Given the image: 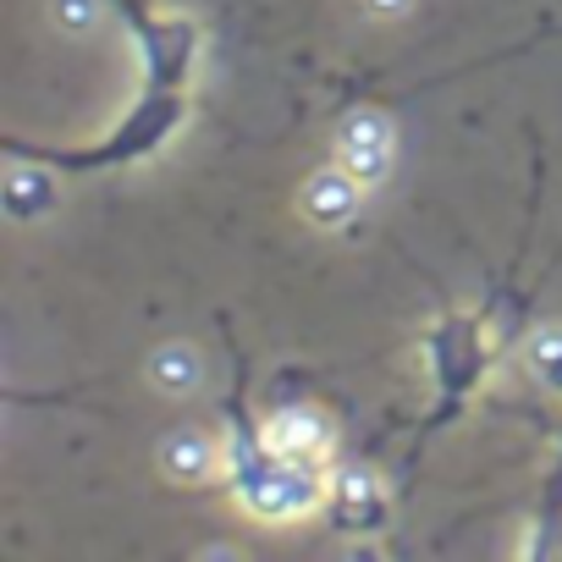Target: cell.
<instances>
[{
  "label": "cell",
  "mask_w": 562,
  "mask_h": 562,
  "mask_svg": "<svg viewBox=\"0 0 562 562\" xmlns=\"http://www.w3.org/2000/svg\"><path fill=\"white\" fill-rule=\"evenodd\" d=\"M265 441L288 458H326L331 452V430L315 408H276L265 419Z\"/></svg>",
  "instance_id": "52a82bcc"
},
{
  "label": "cell",
  "mask_w": 562,
  "mask_h": 562,
  "mask_svg": "<svg viewBox=\"0 0 562 562\" xmlns=\"http://www.w3.org/2000/svg\"><path fill=\"white\" fill-rule=\"evenodd\" d=\"M485 364H491V353H485V326H480V321H469V315H447V321L430 331L436 392H447L441 408H436V419H447V414L474 392V381H480ZM436 419H430V425H436Z\"/></svg>",
  "instance_id": "277c9868"
},
{
  "label": "cell",
  "mask_w": 562,
  "mask_h": 562,
  "mask_svg": "<svg viewBox=\"0 0 562 562\" xmlns=\"http://www.w3.org/2000/svg\"><path fill=\"white\" fill-rule=\"evenodd\" d=\"M188 116V100L182 89H149L94 149H23V144H7L12 155H29L40 166H61V171H111V166H133V160H149Z\"/></svg>",
  "instance_id": "7a4b0ae2"
},
{
  "label": "cell",
  "mask_w": 562,
  "mask_h": 562,
  "mask_svg": "<svg viewBox=\"0 0 562 562\" xmlns=\"http://www.w3.org/2000/svg\"><path fill=\"white\" fill-rule=\"evenodd\" d=\"M56 23L67 29V34H78V29H89L94 18H100V0H56Z\"/></svg>",
  "instance_id": "5bb4252c"
},
{
  "label": "cell",
  "mask_w": 562,
  "mask_h": 562,
  "mask_svg": "<svg viewBox=\"0 0 562 562\" xmlns=\"http://www.w3.org/2000/svg\"><path fill=\"white\" fill-rule=\"evenodd\" d=\"M199 375H204V364H199V353H193L188 342H166V348H155V359H149V381H155V392L188 397V392L199 386Z\"/></svg>",
  "instance_id": "9c48e42d"
},
{
  "label": "cell",
  "mask_w": 562,
  "mask_h": 562,
  "mask_svg": "<svg viewBox=\"0 0 562 562\" xmlns=\"http://www.w3.org/2000/svg\"><path fill=\"white\" fill-rule=\"evenodd\" d=\"M226 480H232L237 502L254 518H270V524L304 518V513H315V507L331 502V480L321 474V458H288V452H276L254 430H237L232 436V447H226Z\"/></svg>",
  "instance_id": "6da1fadb"
},
{
  "label": "cell",
  "mask_w": 562,
  "mask_h": 562,
  "mask_svg": "<svg viewBox=\"0 0 562 562\" xmlns=\"http://www.w3.org/2000/svg\"><path fill=\"white\" fill-rule=\"evenodd\" d=\"M160 469H166L177 485H204V480H215V469H221V447H215L204 430H177V436H166V447H160Z\"/></svg>",
  "instance_id": "ba28073f"
},
{
  "label": "cell",
  "mask_w": 562,
  "mask_h": 562,
  "mask_svg": "<svg viewBox=\"0 0 562 562\" xmlns=\"http://www.w3.org/2000/svg\"><path fill=\"white\" fill-rule=\"evenodd\" d=\"M342 166H348L364 188H381L386 171H392V149H342Z\"/></svg>",
  "instance_id": "4fadbf2b"
},
{
  "label": "cell",
  "mask_w": 562,
  "mask_h": 562,
  "mask_svg": "<svg viewBox=\"0 0 562 562\" xmlns=\"http://www.w3.org/2000/svg\"><path fill=\"white\" fill-rule=\"evenodd\" d=\"M111 7L127 18V29L144 50V83L149 89H182L193 78V61H199V29L188 18H149L138 0H111Z\"/></svg>",
  "instance_id": "3957f363"
},
{
  "label": "cell",
  "mask_w": 562,
  "mask_h": 562,
  "mask_svg": "<svg viewBox=\"0 0 562 562\" xmlns=\"http://www.w3.org/2000/svg\"><path fill=\"white\" fill-rule=\"evenodd\" d=\"M50 177L45 171H29V166H12L7 171V215L12 221H34V215H45L50 210Z\"/></svg>",
  "instance_id": "30bf717a"
},
{
  "label": "cell",
  "mask_w": 562,
  "mask_h": 562,
  "mask_svg": "<svg viewBox=\"0 0 562 562\" xmlns=\"http://www.w3.org/2000/svg\"><path fill=\"white\" fill-rule=\"evenodd\" d=\"M364 7H370L375 18H403V12L414 7V0H364Z\"/></svg>",
  "instance_id": "9a60e30c"
},
{
  "label": "cell",
  "mask_w": 562,
  "mask_h": 562,
  "mask_svg": "<svg viewBox=\"0 0 562 562\" xmlns=\"http://www.w3.org/2000/svg\"><path fill=\"white\" fill-rule=\"evenodd\" d=\"M342 149H392V127H386V116H375V111L348 116V122H342Z\"/></svg>",
  "instance_id": "7c38bea8"
},
{
  "label": "cell",
  "mask_w": 562,
  "mask_h": 562,
  "mask_svg": "<svg viewBox=\"0 0 562 562\" xmlns=\"http://www.w3.org/2000/svg\"><path fill=\"white\" fill-rule=\"evenodd\" d=\"M359 193H364V182H359L348 166L315 171V177L304 182V215H310L315 226H326V232H342V226H353V215H359Z\"/></svg>",
  "instance_id": "5b68a950"
},
{
  "label": "cell",
  "mask_w": 562,
  "mask_h": 562,
  "mask_svg": "<svg viewBox=\"0 0 562 562\" xmlns=\"http://www.w3.org/2000/svg\"><path fill=\"white\" fill-rule=\"evenodd\" d=\"M331 513L342 529H381L386 524V491L364 469H342L331 480Z\"/></svg>",
  "instance_id": "8992f818"
},
{
  "label": "cell",
  "mask_w": 562,
  "mask_h": 562,
  "mask_svg": "<svg viewBox=\"0 0 562 562\" xmlns=\"http://www.w3.org/2000/svg\"><path fill=\"white\" fill-rule=\"evenodd\" d=\"M524 359H529L535 381L562 397V326H535L529 342H524Z\"/></svg>",
  "instance_id": "8fae6325"
}]
</instances>
